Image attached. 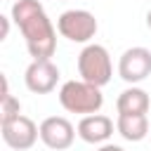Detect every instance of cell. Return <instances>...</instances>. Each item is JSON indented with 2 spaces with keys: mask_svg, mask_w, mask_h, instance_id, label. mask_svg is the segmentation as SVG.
Masks as SVG:
<instances>
[{
  "mask_svg": "<svg viewBox=\"0 0 151 151\" xmlns=\"http://www.w3.org/2000/svg\"><path fill=\"white\" fill-rule=\"evenodd\" d=\"M0 24H2V33H0V40H5L9 35V17H0Z\"/></svg>",
  "mask_w": 151,
  "mask_h": 151,
  "instance_id": "cell-13",
  "label": "cell"
},
{
  "mask_svg": "<svg viewBox=\"0 0 151 151\" xmlns=\"http://www.w3.org/2000/svg\"><path fill=\"white\" fill-rule=\"evenodd\" d=\"M59 104L68 113L92 116V113H99V109L104 106V94H101V87L90 85L85 80H66L59 90Z\"/></svg>",
  "mask_w": 151,
  "mask_h": 151,
  "instance_id": "cell-2",
  "label": "cell"
},
{
  "mask_svg": "<svg viewBox=\"0 0 151 151\" xmlns=\"http://www.w3.org/2000/svg\"><path fill=\"white\" fill-rule=\"evenodd\" d=\"M78 130L64 116H50L40 123V142L52 151H64L73 144Z\"/></svg>",
  "mask_w": 151,
  "mask_h": 151,
  "instance_id": "cell-7",
  "label": "cell"
},
{
  "mask_svg": "<svg viewBox=\"0 0 151 151\" xmlns=\"http://www.w3.org/2000/svg\"><path fill=\"white\" fill-rule=\"evenodd\" d=\"M118 76L130 85L146 80L151 76V50H146L142 45L127 47L118 59Z\"/></svg>",
  "mask_w": 151,
  "mask_h": 151,
  "instance_id": "cell-5",
  "label": "cell"
},
{
  "mask_svg": "<svg viewBox=\"0 0 151 151\" xmlns=\"http://www.w3.org/2000/svg\"><path fill=\"white\" fill-rule=\"evenodd\" d=\"M116 130L127 142H142L149 134V118L146 113H118Z\"/></svg>",
  "mask_w": 151,
  "mask_h": 151,
  "instance_id": "cell-10",
  "label": "cell"
},
{
  "mask_svg": "<svg viewBox=\"0 0 151 151\" xmlns=\"http://www.w3.org/2000/svg\"><path fill=\"white\" fill-rule=\"evenodd\" d=\"M97 151H125L123 146H118V144H101Z\"/></svg>",
  "mask_w": 151,
  "mask_h": 151,
  "instance_id": "cell-14",
  "label": "cell"
},
{
  "mask_svg": "<svg viewBox=\"0 0 151 151\" xmlns=\"http://www.w3.org/2000/svg\"><path fill=\"white\" fill-rule=\"evenodd\" d=\"M0 127H2V142L9 146V149H14V151H26V149H31L35 142H38V137H40V125H35L28 116H19V118H14V120H9V123H0Z\"/></svg>",
  "mask_w": 151,
  "mask_h": 151,
  "instance_id": "cell-6",
  "label": "cell"
},
{
  "mask_svg": "<svg viewBox=\"0 0 151 151\" xmlns=\"http://www.w3.org/2000/svg\"><path fill=\"white\" fill-rule=\"evenodd\" d=\"M24 83L33 94H50L59 83V68L52 59H33L24 73Z\"/></svg>",
  "mask_w": 151,
  "mask_h": 151,
  "instance_id": "cell-8",
  "label": "cell"
},
{
  "mask_svg": "<svg viewBox=\"0 0 151 151\" xmlns=\"http://www.w3.org/2000/svg\"><path fill=\"white\" fill-rule=\"evenodd\" d=\"M151 106V99L146 94V90L137 87V85H130L127 90H123L116 99V109L118 113H146Z\"/></svg>",
  "mask_w": 151,
  "mask_h": 151,
  "instance_id": "cell-11",
  "label": "cell"
},
{
  "mask_svg": "<svg viewBox=\"0 0 151 151\" xmlns=\"http://www.w3.org/2000/svg\"><path fill=\"white\" fill-rule=\"evenodd\" d=\"M78 73H80V80L104 87L113 76V64H111L109 50L97 42L85 45L78 54Z\"/></svg>",
  "mask_w": 151,
  "mask_h": 151,
  "instance_id": "cell-3",
  "label": "cell"
},
{
  "mask_svg": "<svg viewBox=\"0 0 151 151\" xmlns=\"http://www.w3.org/2000/svg\"><path fill=\"white\" fill-rule=\"evenodd\" d=\"M19 116H21V101L14 94L0 97V123H9Z\"/></svg>",
  "mask_w": 151,
  "mask_h": 151,
  "instance_id": "cell-12",
  "label": "cell"
},
{
  "mask_svg": "<svg viewBox=\"0 0 151 151\" xmlns=\"http://www.w3.org/2000/svg\"><path fill=\"white\" fill-rule=\"evenodd\" d=\"M12 19L19 26L28 54L33 59H50L57 50V31L40 5V0H17L12 5Z\"/></svg>",
  "mask_w": 151,
  "mask_h": 151,
  "instance_id": "cell-1",
  "label": "cell"
},
{
  "mask_svg": "<svg viewBox=\"0 0 151 151\" xmlns=\"http://www.w3.org/2000/svg\"><path fill=\"white\" fill-rule=\"evenodd\" d=\"M146 26H149V28H151V9H149V12H146Z\"/></svg>",
  "mask_w": 151,
  "mask_h": 151,
  "instance_id": "cell-15",
  "label": "cell"
},
{
  "mask_svg": "<svg viewBox=\"0 0 151 151\" xmlns=\"http://www.w3.org/2000/svg\"><path fill=\"white\" fill-rule=\"evenodd\" d=\"M97 28H99V24H97L94 14L87 9H66L57 19V31L61 33V38H66L71 42H90L94 38Z\"/></svg>",
  "mask_w": 151,
  "mask_h": 151,
  "instance_id": "cell-4",
  "label": "cell"
},
{
  "mask_svg": "<svg viewBox=\"0 0 151 151\" xmlns=\"http://www.w3.org/2000/svg\"><path fill=\"white\" fill-rule=\"evenodd\" d=\"M76 130L78 137L87 144H106L109 137L113 134V120L104 113H92V116H83Z\"/></svg>",
  "mask_w": 151,
  "mask_h": 151,
  "instance_id": "cell-9",
  "label": "cell"
}]
</instances>
